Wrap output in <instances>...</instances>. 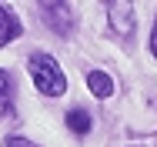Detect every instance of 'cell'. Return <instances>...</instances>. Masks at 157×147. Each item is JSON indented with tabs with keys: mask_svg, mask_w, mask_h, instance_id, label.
<instances>
[{
	"mask_svg": "<svg viewBox=\"0 0 157 147\" xmlns=\"http://www.w3.org/2000/svg\"><path fill=\"white\" fill-rule=\"evenodd\" d=\"M7 147H37V144L27 137H7Z\"/></svg>",
	"mask_w": 157,
	"mask_h": 147,
	"instance_id": "6",
	"label": "cell"
},
{
	"mask_svg": "<svg viewBox=\"0 0 157 147\" xmlns=\"http://www.w3.org/2000/svg\"><path fill=\"white\" fill-rule=\"evenodd\" d=\"M27 67H30L33 87L40 90V94H47V97H60L63 90H67V77H63L60 64L50 57V54H33V57L27 60Z\"/></svg>",
	"mask_w": 157,
	"mask_h": 147,
	"instance_id": "1",
	"label": "cell"
},
{
	"mask_svg": "<svg viewBox=\"0 0 157 147\" xmlns=\"http://www.w3.org/2000/svg\"><path fill=\"white\" fill-rule=\"evenodd\" d=\"M151 50H154V57H157V24H154V33H151Z\"/></svg>",
	"mask_w": 157,
	"mask_h": 147,
	"instance_id": "7",
	"label": "cell"
},
{
	"mask_svg": "<svg viewBox=\"0 0 157 147\" xmlns=\"http://www.w3.org/2000/svg\"><path fill=\"white\" fill-rule=\"evenodd\" d=\"M87 87H90L94 97H110V94H114V80H110L104 70H90V74H87Z\"/></svg>",
	"mask_w": 157,
	"mask_h": 147,
	"instance_id": "3",
	"label": "cell"
},
{
	"mask_svg": "<svg viewBox=\"0 0 157 147\" xmlns=\"http://www.w3.org/2000/svg\"><path fill=\"white\" fill-rule=\"evenodd\" d=\"M67 127H70L74 134H87V130H90V114L80 110V107H74V110L67 114Z\"/></svg>",
	"mask_w": 157,
	"mask_h": 147,
	"instance_id": "4",
	"label": "cell"
},
{
	"mask_svg": "<svg viewBox=\"0 0 157 147\" xmlns=\"http://www.w3.org/2000/svg\"><path fill=\"white\" fill-rule=\"evenodd\" d=\"M7 107H10V77L0 70V117L7 114Z\"/></svg>",
	"mask_w": 157,
	"mask_h": 147,
	"instance_id": "5",
	"label": "cell"
},
{
	"mask_svg": "<svg viewBox=\"0 0 157 147\" xmlns=\"http://www.w3.org/2000/svg\"><path fill=\"white\" fill-rule=\"evenodd\" d=\"M13 37H20V24L7 7H0V47H7Z\"/></svg>",
	"mask_w": 157,
	"mask_h": 147,
	"instance_id": "2",
	"label": "cell"
}]
</instances>
